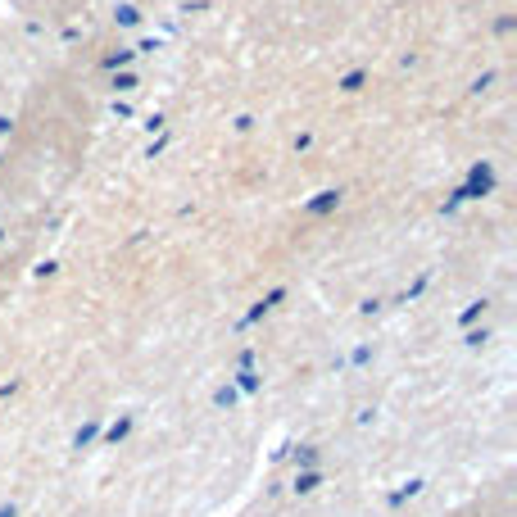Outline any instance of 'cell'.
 Segmentation results:
<instances>
[{"label": "cell", "mask_w": 517, "mask_h": 517, "mask_svg": "<svg viewBox=\"0 0 517 517\" xmlns=\"http://www.w3.org/2000/svg\"><path fill=\"white\" fill-rule=\"evenodd\" d=\"M96 436H100V427H96V422H87V427H78V436H73V449H87Z\"/></svg>", "instance_id": "cell-1"}, {"label": "cell", "mask_w": 517, "mask_h": 517, "mask_svg": "<svg viewBox=\"0 0 517 517\" xmlns=\"http://www.w3.org/2000/svg\"><path fill=\"white\" fill-rule=\"evenodd\" d=\"M318 486H322L318 472H300V477H295V490H300V495H309V490H318Z\"/></svg>", "instance_id": "cell-2"}, {"label": "cell", "mask_w": 517, "mask_h": 517, "mask_svg": "<svg viewBox=\"0 0 517 517\" xmlns=\"http://www.w3.org/2000/svg\"><path fill=\"white\" fill-rule=\"evenodd\" d=\"M214 404H218V409H232V404H236V386H218Z\"/></svg>", "instance_id": "cell-3"}, {"label": "cell", "mask_w": 517, "mask_h": 517, "mask_svg": "<svg viewBox=\"0 0 517 517\" xmlns=\"http://www.w3.org/2000/svg\"><path fill=\"white\" fill-rule=\"evenodd\" d=\"M127 431H132V418H118L114 427H109V440H114V445H118V440H123Z\"/></svg>", "instance_id": "cell-4"}, {"label": "cell", "mask_w": 517, "mask_h": 517, "mask_svg": "<svg viewBox=\"0 0 517 517\" xmlns=\"http://www.w3.org/2000/svg\"><path fill=\"white\" fill-rule=\"evenodd\" d=\"M418 481H409V486H404V490H395V495H391V504H404V499H413V495H418Z\"/></svg>", "instance_id": "cell-5"}, {"label": "cell", "mask_w": 517, "mask_h": 517, "mask_svg": "<svg viewBox=\"0 0 517 517\" xmlns=\"http://www.w3.org/2000/svg\"><path fill=\"white\" fill-rule=\"evenodd\" d=\"M332 205H336V191H327V196H322V200H313L309 209H313V214H327V209H332Z\"/></svg>", "instance_id": "cell-6"}, {"label": "cell", "mask_w": 517, "mask_h": 517, "mask_svg": "<svg viewBox=\"0 0 517 517\" xmlns=\"http://www.w3.org/2000/svg\"><path fill=\"white\" fill-rule=\"evenodd\" d=\"M241 391H259V372L241 368Z\"/></svg>", "instance_id": "cell-7"}, {"label": "cell", "mask_w": 517, "mask_h": 517, "mask_svg": "<svg viewBox=\"0 0 517 517\" xmlns=\"http://www.w3.org/2000/svg\"><path fill=\"white\" fill-rule=\"evenodd\" d=\"M137 19H141V14L132 10V5H123V10H118V23H123V28H132V23H137Z\"/></svg>", "instance_id": "cell-8"}, {"label": "cell", "mask_w": 517, "mask_h": 517, "mask_svg": "<svg viewBox=\"0 0 517 517\" xmlns=\"http://www.w3.org/2000/svg\"><path fill=\"white\" fill-rule=\"evenodd\" d=\"M341 87H345V91H359V87H363V73H350V78H345Z\"/></svg>", "instance_id": "cell-9"}, {"label": "cell", "mask_w": 517, "mask_h": 517, "mask_svg": "<svg viewBox=\"0 0 517 517\" xmlns=\"http://www.w3.org/2000/svg\"><path fill=\"white\" fill-rule=\"evenodd\" d=\"M0 517H19V508H14V504H5V508H0Z\"/></svg>", "instance_id": "cell-10"}]
</instances>
